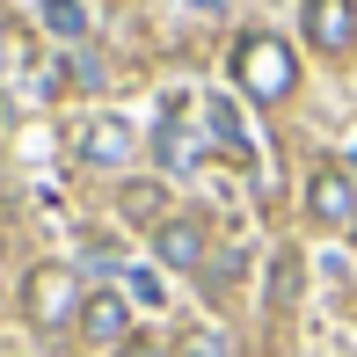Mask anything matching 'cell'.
<instances>
[{
  "instance_id": "1",
  "label": "cell",
  "mask_w": 357,
  "mask_h": 357,
  "mask_svg": "<svg viewBox=\"0 0 357 357\" xmlns=\"http://www.w3.org/2000/svg\"><path fill=\"white\" fill-rule=\"evenodd\" d=\"M234 88L248 95V102H263V109L291 102V88H299V59H291V44L270 37V29H248V37L234 44Z\"/></svg>"
},
{
  "instance_id": "2",
  "label": "cell",
  "mask_w": 357,
  "mask_h": 357,
  "mask_svg": "<svg viewBox=\"0 0 357 357\" xmlns=\"http://www.w3.org/2000/svg\"><path fill=\"white\" fill-rule=\"evenodd\" d=\"M80 306H88V291H80V270L73 263H37L22 278V321L29 328H80Z\"/></svg>"
},
{
  "instance_id": "3",
  "label": "cell",
  "mask_w": 357,
  "mask_h": 357,
  "mask_svg": "<svg viewBox=\"0 0 357 357\" xmlns=\"http://www.w3.org/2000/svg\"><path fill=\"white\" fill-rule=\"evenodd\" d=\"M153 263L160 270H204L212 263V226L197 212H168L153 226Z\"/></svg>"
},
{
  "instance_id": "4",
  "label": "cell",
  "mask_w": 357,
  "mask_h": 357,
  "mask_svg": "<svg viewBox=\"0 0 357 357\" xmlns=\"http://www.w3.org/2000/svg\"><path fill=\"white\" fill-rule=\"evenodd\" d=\"M80 343L109 350V357L132 343V306H124V291H88V306H80Z\"/></svg>"
},
{
  "instance_id": "5",
  "label": "cell",
  "mask_w": 357,
  "mask_h": 357,
  "mask_svg": "<svg viewBox=\"0 0 357 357\" xmlns=\"http://www.w3.org/2000/svg\"><path fill=\"white\" fill-rule=\"evenodd\" d=\"M299 22H306V44L328 52V59H343L350 44H357V8H350V0H306Z\"/></svg>"
},
{
  "instance_id": "6",
  "label": "cell",
  "mask_w": 357,
  "mask_h": 357,
  "mask_svg": "<svg viewBox=\"0 0 357 357\" xmlns=\"http://www.w3.org/2000/svg\"><path fill=\"white\" fill-rule=\"evenodd\" d=\"M73 153L88 160V168H124V160H132V124L124 117H88L73 132Z\"/></svg>"
},
{
  "instance_id": "7",
  "label": "cell",
  "mask_w": 357,
  "mask_h": 357,
  "mask_svg": "<svg viewBox=\"0 0 357 357\" xmlns=\"http://www.w3.org/2000/svg\"><path fill=\"white\" fill-rule=\"evenodd\" d=\"M306 212L321 226H357V190L343 168H314V183H306Z\"/></svg>"
},
{
  "instance_id": "8",
  "label": "cell",
  "mask_w": 357,
  "mask_h": 357,
  "mask_svg": "<svg viewBox=\"0 0 357 357\" xmlns=\"http://www.w3.org/2000/svg\"><path fill=\"white\" fill-rule=\"evenodd\" d=\"M299 284H306V263H299V248H278L270 255V314H291V306H299Z\"/></svg>"
},
{
  "instance_id": "9",
  "label": "cell",
  "mask_w": 357,
  "mask_h": 357,
  "mask_svg": "<svg viewBox=\"0 0 357 357\" xmlns=\"http://www.w3.org/2000/svg\"><path fill=\"white\" fill-rule=\"evenodd\" d=\"M117 212L132 226H160V219H168V190H160V183H124L117 190Z\"/></svg>"
},
{
  "instance_id": "10",
  "label": "cell",
  "mask_w": 357,
  "mask_h": 357,
  "mask_svg": "<svg viewBox=\"0 0 357 357\" xmlns=\"http://www.w3.org/2000/svg\"><path fill=\"white\" fill-rule=\"evenodd\" d=\"M153 153H160V168H190V160H197V139H190V124L175 117H160V132H153Z\"/></svg>"
},
{
  "instance_id": "11",
  "label": "cell",
  "mask_w": 357,
  "mask_h": 357,
  "mask_svg": "<svg viewBox=\"0 0 357 357\" xmlns=\"http://www.w3.org/2000/svg\"><path fill=\"white\" fill-rule=\"evenodd\" d=\"M44 29H52V37L59 44H80V37H88V8H80V0H44Z\"/></svg>"
},
{
  "instance_id": "12",
  "label": "cell",
  "mask_w": 357,
  "mask_h": 357,
  "mask_svg": "<svg viewBox=\"0 0 357 357\" xmlns=\"http://www.w3.org/2000/svg\"><path fill=\"white\" fill-rule=\"evenodd\" d=\"M168 357H234V343H226L219 328H183L168 343Z\"/></svg>"
},
{
  "instance_id": "13",
  "label": "cell",
  "mask_w": 357,
  "mask_h": 357,
  "mask_svg": "<svg viewBox=\"0 0 357 357\" xmlns=\"http://www.w3.org/2000/svg\"><path fill=\"white\" fill-rule=\"evenodd\" d=\"M212 139L226 146L234 160H248V132H241V117H234V102H212Z\"/></svg>"
},
{
  "instance_id": "14",
  "label": "cell",
  "mask_w": 357,
  "mask_h": 357,
  "mask_svg": "<svg viewBox=\"0 0 357 357\" xmlns=\"http://www.w3.org/2000/svg\"><path fill=\"white\" fill-rule=\"evenodd\" d=\"M234 278H241V248L219 255V263H204V299H226V291H234Z\"/></svg>"
},
{
  "instance_id": "15",
  "label": "cell",
  "mask_w": 357,
  "mask_h": 357,
  "mask_svg": "<svg viewBox=\"0 0 357 357\" xmlns=\"http://www.w3.org/2000/svg\"><path fill=\"white\" fill-rule=\"evenodd\" d=\"M117 357H168V350H160V343H146V335H132V343H124Z\"/></svg>"
},
{
  "instance_id": "16",
  "label": "cell",
  "mask_w": 357,
  "mask_h": 357,
  "mask_svg": "<svg viewBox=\"0 0 357 357\" xmlns=\"http://www.w3.org/2000/svg\"><path fill=\"white\" fill-rule=\"evenodd\" d=\"M343 153H350V160H357V117H350V132H343Z\"/></svg>"
},
{
  "instance_id": "17",
  "label": "cell",
  "mask_w": 357,
  "mask_h": 357,
  "mask_svg": "<svg viewBox=\"0 0 357 357\" xmlns=\"http://www.w3.org/2000/svg\"><path fill=\"white\" fill-rule=\"evenodd\" d=\"M350 241H357V226H350Z\"/></svg>"
}]
</instances>
